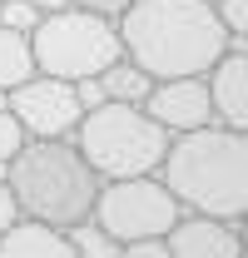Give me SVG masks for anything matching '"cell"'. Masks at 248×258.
<instances>
[{
	"label": "cell",
	"instance_id": "cell-9",
	"mask_svg": "<svg viewBox=\"0 0 248 258\" xmlns=\"http://www.w3.org/2000/svg\"><path fill=\"white\" fill-rule=\"evenodd\" d=\"M164 238H169V258H238V253H243L238 219L194 214V209H184L179 224L169 228Z\"/></svg>",
	"mask_w": 248,
	"mask_h": 258
},
{
	"label": "cell",
	"instance_id": "cell-23",
	"mask_svg": "<svg viewBox=\"0 0 248 258\" xmlns=\"http://www.w3.org/2000/svg\"><path fill=\"white\" fill-rule=\"evenodd\" d=\"M238 233H243V253H248V214L238 219Z\"/></svg>",
	"mask_w": 248,
	"mask_h": 258
},
{
	"label": "cell",
	"instance_id": "cell-19",
	"mask_svg": "<svg viewBox=\"0 0 248 258\" xmlns=\"http://www.w3.org/2000/svg\"><path fill=\"white\" fill-rule=\"evenodd\" d=\"M20 219V199H15V189H10V179L0 174V233Z\"/></svg>",
	"mask_w": 248,
	"mask_h": 258
},
{
	"label": "cell",
	"instance_id": "cell-10",
	"mask_svg": "<svg viewBox=\"0 0 248 258\" xmlns=\"http://www.w3.org/2000/svg\"><path fill=\"white\" fill-rule=\"evenodd\" d=\"M209 95H214V119L248 134V50L228 45L223 60L209 70Z\"/></svg>",
	"mask_w": 248,
	"mask_h": 258
},
{
	"label": "cell",
	"instance_id": "cell-21",
	"mask_svg": "<svg viewBox=\"0 0 248 258\" xmlns=\"http://www.w3.org/2000/svg\"><path fill=\"white\" fill-rule=\"evenodd\" d=\"M70 5H80V10H94V15H109V20H119L129 0H70Z\"/></svg>",
	"mask_w": 248,
	"mask_h": 258
},
{
	"label": "cell",
	"instance_id": "cell-5",
	"mask_svg": "<svg viewBox=\"0 0 248 258\" xmlns=\"http://www.w3.org/2000/svg\"><path fill=\"white\" fill-rule=\"evenodd\" d=\"M30 50H35V70L60 75V80H85L119 60L124 40H119V20L65 5V10L40 15V25L30 30Z\"/></svg>",
	"mask_w": 248,
	"mask_h": 258
},
{
	"label": "cell",
	"instance_id": "cell-16",
	"mask_svg": "<svg viewBox=\"0 0 248 258\" xmlns=\"http://www.w3.org/2000/svg\"><path fill=\"white\" fill-rule=\"evenodd\" d=\"M40 5H30V0H0V25H10V30H20V35H30L35 25H40Z\"/></svg>",
	"mask_w": 248,
	"mask_h": 258
},
{
	"label": "cell",
	"instance_id": "cell-11",
	"mask_svg": "<svg viewBox=\"0 0 248 258\" xmlns=\"http://www.w3.org/2000/svg\"><path fill=\"white\" fill-rule=\"evenodd\" d=\"M0 258H75V248H70V233L60 224L20 214L0 233Z\"/></svg>",
	"mask_w": 248,
	"mask_h": 258
},
{
	"label": "cell",
	"instance_id": "cell-20",
	"mask_svg": "<svg viewBox=\"0 0 248 258\" xmlns=\"http://www.w3.org/2000/svg\"><path fill=\"white\" fill-rule=\"evenodd\" d=\"M75 95H80V104H85V109L104 104V85H99V75H85V80H75Z\"/></svg>",
	"mask_w": 248,
	"mask_h": 258
},
{
	"label": "cell",
	"instance_id": "cell-13",
	"mask_svg": "<svg viewBox=\"0 0 248 258\" xmlns=\"http://www.w3.org/2000/svg\"><path fill=\"white\" fill-rule=\"evenodd\" d=\"M25 75H35V50H30V35L0 25V95L15 90Z\"/></svg>",
	"mask_w": 248,
	"mask_h": 258
},
{
	"label": "cell",
	"instance_id": "cell-6",
	"mask_svg": "<svg viewBox=\"0 0 248 258\" xmlns=\"http://www.w3.org/2000/svg\"><path fill=\"white\" fill-rule=\"evenodd\" d=\"M179 214H184V204L159 174H129V179H99L90 219L104 224L124 248L134 238H164L179 224Z\"/></svg>",
	"mask_w": 248,
	"mask_h": 258
},
{
	"label": "cell",
	"instance_id": "cell-3",
	"mask_svg": "<svg viewBox=\"0 0 248 258\" xmlns=\"http://www.w3.org/2000/svg\"><path fill=\"white\" fill-rule=\"evenodd\" d=\"M5 179L20 199V214L45 219V224H80L94 214V194H99V174L90 169V159L80 154L75 134L60 139H25L10 164Z\"/></svg>",
	"mask_w": 248,
	"mask_h": 258
},
{
	"label": "cell",
	"instance_id": "cell-2",
	"mask_svg": "<svg viewBox=\"0 0 248 258\" xmlns=\"http://www.w3.org/2000/svg\"><path fill=\"white\" fill-rule=\"evenodd\" d=\"M159 179L194 214L243 219L248 214V134L228 124H199L169 139Z\"/></svg>",
	"mask_w": 248,
	"mask_h": 258
},
{
	"label": "cell",
	"instance_id": "cell-1",
	"mask_svg": "<svg viewBox=\"0 0 248 258\" xmlns=\"http://www.w3.org/2000/svg\"><path fill=\"white\" fill-rule=\"evenodd\" d=\"M124 55L154 80L209 75L233 45L214 0H129L119 15Z\"/></svg>",
	"mask_w": 248,
	"mask_h": 258
},
{
	"label": "cell",
	"instance_id": "cell-7",
	"mask_svg": "<svg viewBox=\"0 0 248 258\" xmlns=\"http://www.w3.org/2000/svg\"><path fill=\"white\" fill-rule=\"evenodd\" d=\"M5 104H10V114L20 119V129H25L30 139L75 134L80 119H85V104H80V95H75V80L45 75V70H35V75H25L15 90H5Z\"/></svg>",
	"mask_w": 248,
	"mask_h": 258
},
{
	"label": "cell",
	"instance_id": "cell-4",
	"mask_svg": "<svg viewBox=\"0 0 248 258\" xmlns=\"http://www.w3.org/2000/svg\"><path fill=\"white\" fill-rule=\"evenodd\" d=\"M169 139L174 134L144 104H119V99H104V104L85 109V119L75 129V144L99 179L159 174V164L169 154Z\"/></svg>",
	"mask_w": 248,
	"mask_h": 258
},
{
	"label": "cell",
	"instance_id": "cell-15",
	"mask_svg": "<svg viewBox=\"0 0 248 258\" xmlns=\"http://www.w3.org/2000/svg\"><path fill=\"white\" fill-rule=\"evenodd\" d=\"M214 5H218V20H223L228 40L248 50V0H214Z\"/></svg>",
	"mask_w": 248,
	"mask_h": 258
},
{
	"label": "cell",
	"instance_id": "cell-8",
	"mask_svg": "<svg viewBox=\"0 0 248 258\" xmlns=\"http://www.w3.org/2000/svg\"><path fill=\"white\" fill-rule=\"evenodd\" d=\"M144 109H149L169 134L214 124L209 75H169V80H154V90H149V99H144Z\"/></svg>",
	"mask_w": 248,
	"mask_h": 258
},
{
	"label": "cell",
	"instance_id": "cell-18",
	"mask_svg": "<svg viewBox=\"0 0 248 258\" xmlns=\"http://www.w3.org/2000/svg\"><path fill=\"white\" fill-rule=\"evenodd\" d=\"M124 258H169V238H134L124 243Z\"/></svg>",
	"mask_w": 248,
	"mask_h": 258
},
{
	"label": "cell",
	"instance_id": "cell-22",
	"mask_svg": "<svg viewBox=\"0 0 248 258\" xmlns=\"http://www.w3.org/2000/svg\"><path fill=\"white\" fill-rule=\"evenodd\" d=\"M30 5H40V10H45V15H50V10H65V5H70V0H30Z\"/></svg>",
	"mask_w": 248,
	"mask_h": 258
},
{
	"label": "cell",
	"instance_id": "cell-17",
	"mask_svg": "<svg viewBox=\"0 0 248 258\" xmlns=\"http://www.w3.org/2000/svg\"><path fill=\"white\" fill-rule=\"evenodd\" d=\"M30 134L20 129V119L10 114V104H5V95H0V174H5V164H10V154L25 144Z\"/></svg>",
	"mask_w": 248,
	"mask_h": 258
},
{
	"label": "cell",
	"instance_id": "cell-14",
	"mask_svg": "<svg viewBox=\"0 0 248 258\" xmlns=\"http://www.w3.org/2000/svg\"><path fill=\"white\" fill-rule=\"evenodd\" d=\"M65 233H70V248H75V258H124L119 238H114L104 224H94V219H80V224H70Z\"/></svg>",
	"mask_w": 248,
	"mask_h": 258
},
{
	"label": "cell",
	"instance_id": "cell-12",
	"mask_svg": "<svg viewBox=\"0 0 248 258\" xmlns=\"http://www.w3.org/2000/svg\"><path fill=\"white\" fill-rule=\"evenodd\" d=\"M99 85H104V99H119V104H144L149 90H154V75L144 64H134L129 55H119L114 64L99 70Z\"/></svg>",
	"mask_w": 248,
	"mask_h": 258
}]
</instances>
